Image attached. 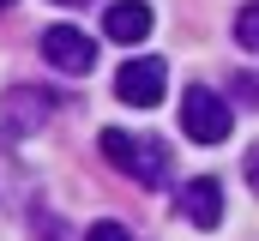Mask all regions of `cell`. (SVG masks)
Returning <instances> with one entry per match:
<instances>
[{
    "label": "cell",
    "instance_id": "cell-1",
    "mask_svg": "<svg viewBox=\"0 0 259 241\" xmlns=\"http://www.w3.org/2000/svg\"><path fill=\"white\" fill-rule=\"evenodd\" d=\"M97 151H103L109 169L133 175L139 187H163V181H169V145H163V139H133V133H121V127H103Z\"/></svg>",
    "mask_w": 259,
    "mask_h": 241
},
{
    "label": "cell",
    "instance_id": "cell-2",
    "mask_svg": "<svg viewBox=\"0 0 259 241\" xmlns=\"http://www.w3.org/2000/svg\"><path fill=\"white\" fill-rule=\"evenodd\" d=\"M229 127H235V115H229V103L217 97V91H187L181 97V133L187 139H199V145H223L229 139Z\"/></svg>",
    "mask_w": 259,
    "mask_h": 241
},
{
    "label": "cell",
    "instance_id": "cell-3",
    "mask_svg": "<svg viewBox=\"0 0 259 241\" xmlns=\"http://www.w3.org/2000/svg\"><path fill=\"white\" fill-rule=\"evenodd\" d=\"M163 91H169V66H163L157 55H139V60H127V66L115 72V97H121L127 109L163 103Z\"/></svg>",
    "mask_w": 259,
    "mask_h": 241
},
{
    "label": "cell",
    "instance_id": "cell-4",
    "mask_svg": "<svg viewBox=\"0 0 259 241\" xmlns=\"http://www.w3.org/2000/svg\"><path fill=\"white\" fill-rule=\"evenodd\" d=\"M55 103H61V97H49L42 85H18V91H6V103H0V127H6L12 139H24V133H36L42 120H55Z\"/></svg>",
    "mask_w": 259,
    "mask_h": 241
},
{
    "label": "cell",
    "instance_id": "cell-5",
    "mask_svg": "<svg viewBox=\"0 0 259 241\" xmlns=\"http://www.w3.org/2000/svg\"><path fill=\"white\" fill-rule=\"evenodd\" d=\"M42 60L61 66V72H72V78H84L97 66V43L84 30H72V24H55V30H42Z\"/></svg>",
    "mask_w": 259,
    "mask_h": 241
},
{
    "label": "cell",
    "instance_id": "cell-6",
    "mask_svg": "<svg viewBox=\"0 0 259 241\" xmlns=\"http://www.w3.org/2000/svg\"><path fill=\"white\" fill-rule=\"evenodd\" d=\"M181 217L199 223V229H217V223H223V187H217L211 175L187 181V187H181Z\"/></svg>",
    "mask_w": 259,
    "mask_h": 241
},
{
    "label": "cell",
    "instance_id": "cell-7",
    "mask_svg": "<svg viewBox=\"0 0 259 241\" xmlns=\"http://www.w3.org/2000/svg\"><path fill=\"white\" fill-rule=\"evenodd\" d=\"M103 36H109V43H139V36H151V6H145V0H115V6H103Z\"/></svg>",
    "mask_w": 259,
    "mask_h": 241
},
{
    "label": "cell",
    "instance_id": "cell-8",
    "mask_svg": "<svg viewBox=\"0 0 259 241\" xmlns=\"http://www.w3.org/2000/svg\"><path fill=\"white\" fill-rule=\"evenodd\" d=\"M235 43H241L247 55H253V49H259V6H253V0H247V6L235 12Z\"/></svg>",
    "mask_w": 259,
    "mask_h": 241
},
{
    "label": "cell",
    "instance_id": "cell-9",
    "mask_svg": "<svg viewBox=\"0 0 259 241\" xmlns=\"http://www.w3.org/2000/svg\"><path fill=\"white\" fill-rule=\"evenodd\" d=\"M84 241H133V235L121 229V223H91V229H84Z\"/></svg>",
    "mask_w": 259,
    "mask_h": 241
},
{
    "label": "cell",
    "instance_id": "cell-10",
    "mask_svg": "<svg viewBox=\"0 0 259 241\" xmlns=\"http://www.w3.org/2000/svg\"><path fill=\"white\" fill-rule=\"evenodd\" d=\"M55 6H84V0H55Z\"/></svg>",
    "mask_w": 259,
    "mask_h": 241
},
{
    "label": "cell",
    "instance_id": "cell-11",
    "mask_svg": "<svg viewBox=\"0 0 259 241\" xmlns=\"http://www.w3.org/2000/svg\"><path fill=\"white\" fill-rule=\"evenodd\" d=\"M6 6H18V0H0V12H6Z\"/></svg>",
    "mask_w": 259,
    "mask_h": 241
}]
</instances>
